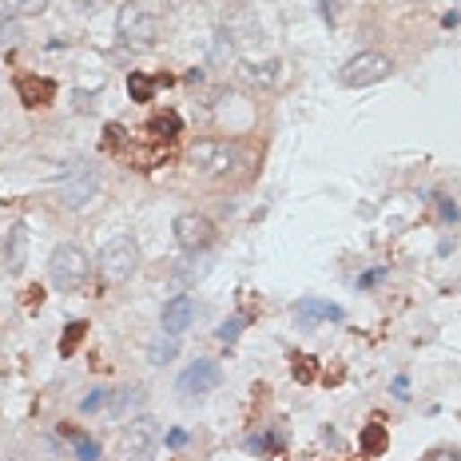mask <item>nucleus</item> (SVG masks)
<instances>
[{"label":"nucleus","instance_id":"8","mask_svg":"<svg viewBox=\"0 0 461 461\" xmlns=\"http://www.w3.org/2000/svg\"><path fill=\"white\" fill-rule=\"evenodd\" d=\"M171 230H175V243H179L183 251H207L211 239H215V223H211L207 215H199V211L179 215Z\"/></svg>","mask_w":461,"mask_h":461},{"label":"nucleus","instance_id":"17","mask_svg":"<svg viewBox=\"0 0 461 461\" xmlns=\"http://www.w3.org/2000/svg\"><path fill=\"white\" fill-rule=\"evenodd\" d=\"M255 32H259V21H255V13H247V8L227 21V36H230V40H239V44H247Z\"/></svg>","mask_w":461,"mask_h":461},{"label":"nucleus","instance_id":"11","mask_svg":"<svg viewBox=\"0 0 461 461\" xmlns=\"http://www.w3.org/2000/svg\"><path fill=\"white\" fill-rule=\"evenodd\" d=\"M16 96H21L24 108H48L57 100V84L48 76H36V72H24L16 76Z\"/></svg>","mask_w":461,"mask_h":461},{"label":"nucleus","instance_id":"1","mask_svg":"<svg viewBox=\"0 0 461 461\" xmlns=\"http://www.w3.org/2000/svg\"><path fill=\"white\" fill-rule=\"evenodd\" d=\"M100 274H104L108 283H127L135 271H140V243H135L132 235H116L108 239L104 247H100Z\"/></svg>","mask_w":461,"mask_h":461},{"label":"nucleus","instance_id":"14","mask_svg":"<svg viewBox=\"0 0 461 461\" xmlns=\"http://www.w3.org/2000/svg\"><path fill=\"white\" fill-rule=\"evenodd\" d=\"M140 405H144L140 386H119V390L108 394V413H116V418H127V413H135Z\"/></svg>","mask_w":461,"mask_h":461},{"label":"nucleus","instance_id":"20","mask_svg":"<svg viewBox=\"0 0 461 461\" xmlns=\"http://www.w3.org/2000/svg\"><path fill=\"white\" fill-rule=\"evenodd\" d=\"M127 140H132V135H127V127H124V124H108V127H104V140H100V147H104V152H112V155H124Z\"/></svg>","mask_w":461,"mask_h":461},{"label":"nucleus","instance_id":"28","mask_svg":"<svg viewBox=\"0 0 461 461\" xmlns=\"http://www.w3.org/2000/svg\"><path fill=\"white\" fill-rule=\"evenodd\" d=\"M243 326H247V318H227L223 326H219V338H223V343H235V338L243 335Z\"/></svg>","mask_w":461,"mask_h":461},{"label":"nucleus","instance_id":"29","mask_svg":"<svg viewBox=\"0 0 461 461\" xmlns=\"http://www.w3.org/2000/svg\"><path fill=\"white\" fill-rule=\"evenodd\" d=\"M108 394H112V390H96V394H91V398H84V413L100 410V405H104V410H108Z\"/></svg>","mask_w":461,"mask_h":461},{"label":"nucleus","instance_id":"12","mask_svg":"<svg viewBox=\"0 0 461 461\" xmlns=\"http://www.w3.org/2000/svg\"><path fill=\"white\" fill-rule=\"evenodd\" d=\"M294 318L302 322V326H310V322H326V318H343V307H335V302H326V299H299L294 302Z\"/></svg>","mask_w":461,"mask_h":461},{"label":"nucleus","instance_id":"10","mask_svg":"<svg viewBox=\"0 0 461 461\" xmlns=\"http://www.w3.org/2000/svg\"><path fill=\"white\" fill-rule=\"evenodd\" d=\"M196 315H199L196 299H191V294H175V299H168V307H163V315H160L163 335H175V338H179L183 330L196 322Z\"/></svg>","mask_w":461,"mask_h":461},{"label":"nucleus","instance_id":"3","mask_svg":"<svg viewBox=\"0 0 461 461\" xmlns=\"http://www.w3.org/2000/svg\"><path fill=\"white\" fill-rule=\"evenodd\" d=\"M116 32L124 44H132V48H152L155 36H160V24H155V16L140 8L135 0H127L124 8L116 13Z\"/></svg>","mask_w":461,"mask_h":461},{"label":"nucleus","instance_id":"25","mask_svg":"<svg viewBox=\"0 0 461 461\" xmlns=\"http://www.w3.org/2000/svg\"><path fill=\"white\" fill-rule=\"evenodd\" d=\"M291 370H294L299 382H315V378H318V366H315V358H310V354H294Z\"/></svg>","mask_w":461,"mask_h":461},{"label":"nucleus","instance_id":"23","mask_svg":"<svg viewBox=\"0 0 461 461\" xmlns=\"http://www.w3.org/2000/svg\"><path fill=\"white\" fill-rule=\"evenodd\" d=\"M84 335H88V322H72V326L64 330V338H60V358H72V350L84 343Z\"/></svg>","mask_w":461,"mask_h":461},{"label":"nucleus","instance_id":"16","mask_svg":"<svg viewBox=\"0 0 461 461\" xmlns=\"http://www.w3.org/2000/svg\"><path fill=\"white\" fill-rule=\"evenodd\" d=\"M160 84H168V76H147V72H132V76H127V91H132L135 104H152Z\"/></svg>","mask_w":461,"mask_h":461},{"label":"nucleus","instance_id":"15","mask_svg":"<svg viewBox=\"0 0 461 461\" xmlns=\"http://www.w3.org/2000/svg\"><path fill=\"white\" fill-rule=\"evenodd\" d=\"M247 80L259 88H279L283 84V60H263V64H247Z\"/></svg>","mask_w":461,"mask_h":461},{"label":"nucleus","instance_id":"2","mask_svg":"<svg viewBox=\"0 0 461 461\" xmlns=\"http://www.w3.org/2000/svg\"><path fill=\"white\" fill-rule=\"evenodd\" d=\"M88 271H91V259L84 247H76V243H60L48 259V274L60 291H80L88 283Z\"/></svg>","mask_w":461,"mask_h":461},{"label":"nucleus","instance_id":"4","mask_svg":"<svg viewBox=\"0 0 461 461\" xmlns=\"http://www.w3.org/2000/svg\"><path fill=\"white\" fill-rule=\"evenodd\" d=\"M155 422L152 418H135L119 430L116 438V461H152L155 457Z\"/></svg>","mask_w":461,"mask_h":461},{"label":"nucleus","instance_id":"18","mask_svg":"<svg viewBox=\"0 0 461 461\" xmlns=\"http://www.w3.org/2000/svg\"><path fill=\"white\" fill-rule=\"evenodd\" d=\"M386 441H390V433H386L382 422H370V426L358 433V446H362V454H382Z\"/></svg>","mask_w":461,"mask_h":461},{"label":"nucleus","instance_id":"7","mask_svg":"<svg viewBox=\"0 0 461 461\" xmlns=\"http://www.w3.org/2000/svg\"><path fill=\"white\" fill-rule=\"evenodd\" d=\"M187 160H191V168H196L199 175L219 179V175H227L230 168H235L239 152H235V144H227V140H199L196 147H191Z\"/></svg>","mask_w":461,"mask_h":461},{"label":"nucleus","instance_id":"22","mask_svg":"<svg viewBox=\"0 0 461 461\" xmlns=\"http://www.w3.org/2000/svg\"><path fill=\"white\" fill-rule=\"evenodd\" d=\"M16 44H21V24H16L13 13L0 8V48H16Z\"/></svg>","mask_w":461,"mask_h":461},{"label":"nucleus","instance_id":"21","mask_svg":"<svg viewBox=\"0 0 461 461\" xmlns=\"http://www.w3.org/2000/svg\"><path fill=\"white\" fill-rule=\"evenodd\" d=\"M175 350H179L175 335H163V338H155V343L147 346V358H152L155 366H163V362H171V358H175Z\"/></svg>","mask_w":461,"mask_h":461},{"label":"nucleus","instance_id":"27","mask_svg":"<svg viewBox=\"0 0 461 461\" xmlns=\"http://www.w3.org/2000/svg\"><path fill=\"white\" fill-rule=\"evenodd\" d=\"M72 441H76V457L80 461H100V446L88 438H80V433H72Z\"/></svg>","mask_w":461,"mask_h":461},{"label":"nucleus","instance_id":"6","mask_svg":"<svg viewBox=\"0 0 461 461\" xmlns=\"http://www.w3.org/2000/svg\"><path fill=\"white\" fill-rule=\"evenodd\" d=\"M390 72H394V64L386 60L382 52H358V57H350L343 64L338 80H343L346 88H370V84H382Z\"/></svg>","mask_w":461,"mask_h":461},{"label":"nucleus","instance_id":"9","mask_svg":"<svg viewBox=\"0 0 461 461\" xmlns=\"http://www.w3.org/2000/svg\"><path fill=\"white\" fill-rule=\"evenodd\" d=\"M219 386V366L211 362V358H199V362H191L187 370L179 374V382H175V390L183 394L187 402L203 398V394H211Z\"/></svg>","mask_w":461,"mask_h":461},{"label":"nucleus","instance_id":"19","mask_svg":"<svg viewBox=\"0 0 461 461\" xmlns=\"http://www.w3.org/2000/svg\"><path fill=\"white\" fill-rule=\"evenodd\" d=\"M24 227H13L8 230V247H4V255H8V266H13V271H21L24 266Z\"/></svg>","mask_w":461,"mask_h":461},{"label":"nucleus","instance_id":"13","mask_svg":"<svg viewBox=\"0 0 461 461\" xmlns=\"http://www.w3.org/2000/svg\"><path fill=\"white\" fill-rule=\"evenodd\" d=\"M179 132H183V119L175 112H155L152 124L144 127V135L147 140H155V144H175V135Z\"/></svg>","mask_w":461,"mask_h":461},{"label":"nucleus","instance_id":"26","mask_svg":"<svg viewBox=\"0 0 461 461\" xmlns=\"http://www.w3.org/2000/svg\"><path fill=\"white\" fill-rule=\"evenodd\" d=\"M211 60H215V64L235 60V44H230V36H227V32H219V36H215V44H211Z\"/></svg>","mask_w":461,"mask_h":461},{"label":"nucleus","instance_id":"5","mask_svg":"<svg viewBox=\"0 0 461 461\" xmlns=\"http://www.w3.org/2000/svg\"><path fill=\"white\" fill-rule=\"evenodd\" d=\"M57 196H60V203H64L68 211L88 207V203L100 196V175H96V168H88V163H76L72 171H64Z\"/></svg>","mask_w":461,"mask_h":461},{"label":"nucleus","instance_id":"24","mask_svg":"<svg viewBox=\"0 0 461 461\" xmlns=\"http://www.w3.org/2000/svg\"><path fill=\"white\" fill-rule=\"evenodd\" d=\"M48 8V0H4V13L13 16H40Z\"/></svg>","mask_w":461,"mask_h":461}]
</instances>
